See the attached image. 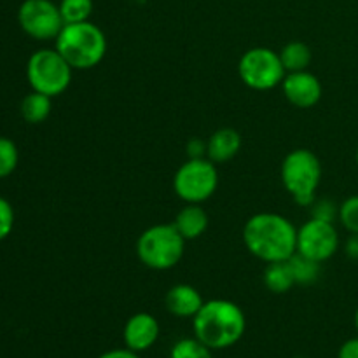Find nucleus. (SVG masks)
Returning <instances> with one entry per match:
<instances>
[{
    "instance_id": "obj_1",
    "label": "nucleus",
    "mask_w": 358,
    "mask_h": 358,
    "mask_svg": "<svg viewBox=\"0 0 358 358\" xmlns=\"http://www.w3.org/2000/svg\"><path fill=\"white\" fill-rule=\"evenodd\" d=\"M243 243L266 264L289 261L297 252V227L280 213H255L243 226Z\"/></svg>"
},
{
    "instance_id": "obj_2",
    "label": "nucleus",
    "mask_w": 358,
    "mask_h": 358,
    "mask_svg": "<svg viewBox=\"0 0 358 358\" xmlns=\"http://www.w3.org/2000/svg\"><path fill=\"white\" fill-rule=\"evenodd\" d=\"M247 318L236 303L227 299L205 301L192 318L194 338L210 350H227L236 345L245 334Z\"/></svg>"
},
{
    "instance_id": "obj_3",
    "label": "nucleus",
    "mask_w": 358,
    "mask_h": 358,
    "mask_svg": "<svg viewBox=\"0 0 358 358\" xmlns=\"http://www.w3.org/2000/svg\"><path fill=\"white\" fill-rule=\"evenodd\" d=\"M55 48L73 70H91L105 58L107 37L91 21L69 23L56 37Z\"/></svg>"
},
{
    "instance_id": "obj_4",
    "label": "nucleus",
    "mask_w": 358,
    "mask_h": 358,
    "mask_svg": "<svg viewBox=\"0 0 358 358\" xmlns=\"http://www.w3.org/2000/svg\"><path fill=\"white\" fill-rule=\"evenodd\" d=\"M280 178L285 191L301 206H311L322 182V163L308 149L290 150L280 166Z\"/></svg>"
},
{
    "instance_id": "obj_5",
    "label": "nucleus",
    "mask_w": 358,
    "mask_h": 358,
    "mask_svg": "<svg viewBox=\"0 0 358 358\" xmlns=\"http://www.w3.org/2000/svg\"><path fill=\"white\" fill-rule=\"evenodd\" d=\"M185 240L171 224H156L143 231L136 240V255L145 268L168 271L182 261Z\"/></svg>"
},
{
    "instance_id": "obj_6",
    "label": "nucleus",
    "mask_w": 358,
    "mask_h": 358,
    "mask_svg": "<svg viewBox=\"0 0 358 358\" xmlns=\"http://www.w3.org/2000/svg\"><path fill=\"white\" fill-rule=\"evenodd\" d=\"M73 69L55 49H38L28 58L27 79L31 90L56 98L69 90Z\"/></svg>"
},
{
    "instance_id": "obj_7",
    "label": "nucleus",
    "mask_w": 358,
    "mask_h": 358,
    "mask_svg": "<svg viewBox=\"0 0 358 358\" xmlns=\"http://www.w3.org/2000/svg\"><path fill=\"white\" fill-rule=\"evenodd\" d=\"M219 187V170L208 157H189L173 177V191L184 203L201 205Z\"/></svg>"
},
{
    "instance_id": "obj_8",
    "label": "nucleus",
    "mask_w": 358,
    "mask_h": 358,
    "mask_svg": "<svg viewBox=\"0 0 358 358\" xmlns=\"http://www.w3.org/2000/svg\"><path fill=\"white\" fill-rule=\"evenodd\" d=\"M285 69L280 55L269 48H252L243 52L238 63V76L254 91H269L282 86Z\"/></svg>"
},
{
    "instance_id": "obj_9",
    "label": "nucleus",
    "mask_w": 358,
    "mask_h": 358,
    "mask_svg": "<svg viewBox=\"0 0 358 358\" xmlns=\"http://www.w3.org/2000/svg\"><path fill=\"white\" fill-rule=\"evenodd\" d=\"M17 21L27 35L35 41H56L65 27L59 6L51 0H24L17 10Z\"/></svg>"
},
{
    "instance_id": "obj_10",
    "label": "nucleus",
    "mask_w": 358,
    "mask_h": 358,
    "mask_svg": "<svg viewBox=\"0 0 358 358\" xmlns=\"http://www.w3.org/2000/svg\"><path fill=\"white\" fill-rule=\"evenodd\" d=\"M339 233L334 222L311 217L297 229V254L317 262H325L339 250Z\"/></svg>"
},
{
    "instance_id": "obj_11",
    "label": "nucleus",
    "mask_w": 358,
    "mask_h": 358,
    "mask_svg": "<svg viewBox=\"0 0 358 358\" xmlns=\"http://www.w3.org/2000/svg\"><path fill=\"white\" fill-rule=\"evenodd\" d=\"M282 91L287 101L294 107L311 108L322 100L324 87L315 73L301 70V72L285 73L282 80Z\"/></svg>"
},
{
    "instance_id": "obj_12",
    "label": "nucleus",
    "mask_w": 358,
    "mask_h": 358,
    "mask_svg": "<svg viewBox=\"0 0 358 358\" xmlns=\"http://www.w3.org/2000/svg\"><path fill=\"white\" fill-rule=\"evenodd\" d=\"M157 338H159V322L154 315L145 313V311L129 317L122 329V339H124L126 348L136 353L152 348Z\"/></svg>"
},
{
    "instance_id": "obj_13",
    "label": "nucleus",
    "mask_w": 358,
    "mask_h": 358,
    "mask_svg": "<svg viewBox=\"0 0 358 358\" xmlns=\"http://www.w3.org/2000/svg\"><path fill=\"white\" fill-rule=\"evenodd\" d=\"M203 304L205 301L199 290L189 283H177L164 296V306L168 313L177 318H194Z\"/></svg>"
},
{
    "instance_id": "obj_14",
    "label": "nucleus",
    "mask_w": 358,
    "mask_h": 358,
    "mask_svg": "<svg viewBox=\"0 0 358 358\" xmlns=\"http://www.w3.org/2000/svg\"><path fill=\"white\" fill-rule=\"evenodd\" d=\"M241 149V135L233 128H220L206 140V157L215 164L227 163Z\"/></svg>"
},
{
    "instance_id": "obj_15",
    "label": "nucleus",
    "mask_w": 358,
    "mask_h": 358,
    "mask_svg": "<svg viewBox=\"0 0 358 358\" xmlns=\"http://www.w3.org/2000/svg\"><path fill=\"white\" fill-rule=\"evenodd\" d=\"M210 224V217L201 205L185 203L184 208L175 215L173 226L182 234L185 241L198 240L206 233Z\"/></svg>"
},
{
    "instance_id": "obj_16",
    "label": "nucleus",
    "mask_w": 358,
    "mask_h": 358,
    "mask_svg": "<svg viewBox=\"0 0 358 358\" xmlns=\"http://www.w3.org/2000/svg\"><path fill=\"white\" fill-rule=\"evenodd\" d=\"M262 282H264L266 289L273 294L289 292L296 285V280H294L289 261L269 262V264H266L264 273H262Z\"/></svg>"
},
{
    "instance_id": "obj_17",
    "label": "nucleus",
    "mask_w": 358,
    "mask_h": 358,
    "mask_svg": "<svg viewBox=\"0 0 358 358\" xmlns=\"http://www.w3.org/2000/svg\"><path fill=\"white\" fill-rule=\"evenodd\" d=\"M52 98L48 94H42L38 91H31L21 100L20 112L21 117L30 124H41L49 117L52 108Z\"/></svg>"
},
{
    "instance_id": "obj_18",
    "label": "nucleus",
    "mask_w": 358,
    "mask_h": 358,
    "mask_svg": "<svg viewBox=\"0 0 358 358\" xmlns=\"http://www.w3.org/2000/svg\"><path fill=\"white\" fill-rule=\"evenodd\" d=\"M278 55L287 73L308 70V66H310L311 63L310 45L304 44V42L301 41H292L289 42V44H285Z\"/></svg>"
},
{
    "instance_id": "obj_19",
    "label": "nucleus",
    "mask_w": 358,
    "mask_h": 358,
    "mask_svg": "<svg viewBox=\"0 0 358 358\" xmlns=\"http://www.w3.org/2000/svg\"><path fill=\"white\" fill-rule=\"evenodd\" d=\"M289 266L290 269H292L294 280H296V283H299V285H311V283H315L320 278V262L304 257V255L297 254V252L289 259Z\"/></svg>"
},
{
    "instance_id": "obj_20",
    "label": "nucleus",
    "mask_w": 358,
    "mask_h": 358,
    "mask_svg": "<svg viewBox=\"0 0 358 358\" xmlns=\"http://www.w3.org/2000/svg\"><path fill=\"white\" fill-rule=\"evenodd\" d=\"M59 13L65 24L90 21V16L93 14V0H62Z\"/></svg>"
},
{
    "instance_id": "obj_21",
    "label": "nucleus",
    "mask_w": 358,
    "mask_h": 358,
    "mask_svg": "<svg viewBox=\"0 0 358 358\" xmlns=\"http://www.w3.org/2000/svg\"><path fill=\"white\" fill-rule=\"evenodd\" d=\"M170 358H213L212 350L196 338H184L173 345Z\"/></svg>"
},
{
    "instance_id": "obj_22",
    "label": "nucleus",
    "mask_w": 358,
    "mask_h": 358,
    "mask_svg": "<svg viewBox=\"0 0 358 358\" xmlns=\"http://www.w3.org/2000/svg\"><path fill=\"white\" fill-rule=\"evenodd\" d=\"M20 152L13 140L0 136V178H6L16 170Z\"/></svg>"
},
{
    "instance_id": "obj_23",
    "label": "nucleus",
    "mask_w": 358,
    "mask_h": 358,
    "mask_svg": "<svg viewBox=\"0 0 358 358\" xmlns=\"http://www.w3.org/2000/svg\"><path fill=\"white\" fill-rule=\"evenodd\" d=\"M338 220L350 234H358V194L350 196L339 205Z\"/></svg>"
},
{
    "instance_id": "obj_24",
    "label": "nucleus",
    "mask_w": 358,
    "mask_h": 358,
    "mask_svg": "<svg viewBox=\"0 0 358 358\" xmlns=\"http://www.w3.org/2000/svg\"><path fill=\"white\" fill-rule=\"evenodd\" d=\"M339 213V205H336L334 201L327 198L315 199L313 205H311V217L318 220H325V222H336Z\"/></svg>"
},
{
    "instance_id": "obj_25",
    "label": "nucleus",
    "mask_w": 358,
    "mask_h": 358,
    "mask_svg": "<svg viewBox=\"0 0 358 358\" xmlns=\"http://www.w3.org/2000/svg\"><path fill=\"white\" fill-rule=\"evenodd\" d=\"M14 227V210L6 198H0V241L6 240Z\"/></svg>"
},
{
    "instance_id": "obj_26",
    "label": "nucleus",
    "mask_w": 358,
    "mask_h": 358,
    "mask_svg": "<svg viewBox=\"0 0 358 358\" xmlns=\"http://www.w3.org/2000/svg\"><path fill=\"white\" fill-rule=\"evenodd\" d=\"M338 358H358V336L343 343L338 352Z\"/></svg>"
},
{
    "instance_id": "obj_27",
    "label": "nucleus",
    "mask_w": 358,
    "mask_h": 358,
    "mask_svg": "<svg viewBox=\"0 0 358 358\" xmlns=\"http://www.w3.org/2000/svg\"><path fill=\"white\" fill-rule=\"evenodd\" d=\"M187 156L189 157H206V142L205 140H199V138L189 140Z\"/></svg>"
},
{
    "instance_id": "obj_28",
    "label": "nucleus",
    "mask_w": 358,
    "mask_h": 358,
    "mask_svg": "<svg viewBox=\"0 0 358 358\" xmlns=\"http://www.w3.org/2000/svg\"><path fill=\"white\" fill-rule=\"evenodd\" d=\"M345 254L353 262H358V234H350L345 241Z\"/></svg>"
},
{
    "instance_id": "obj_29",
    "label": "nucleus",
    "mask_w": 358,
    "mask_h": 358,
    "mask_svg": "<svg viewBox=\"0 0 358 358\" xmlns=\"http://www.w3.org/2000/svg\"><path fill=\"white\" fill-rule=\"evenodd\" d=\"M98 358H140L138 353L133 352L129 348H115V350H108V352L101 353Z\"/></svg>"
},
{
    "instance_id": "obj_30",
    "label": "nucleus",
    "mask_w": 358,
    "mask_h": 358,
    "mask_svg": "<svg viewBox=\"0 0 358 358\" xmlns=\"http://www.w3.org/2000/svg\"><path fill=\"white\" fill-rule=\"evenodd\" d=\"M355 327H357V332H358V306L355 310Z\"/></svg>"
},
{
    "instance_id": "obj_31",
    "label": "nucleus",
    "mask_w": 358,
    "mask_h": 358,
    "mask_svg": "<svg viewBox=\"0 0 358 358\" xmlns=\"http://www.w3.org/2000/svg\"><path fill=\"white\" fill-rule=\"evenodd\" d=\"M355 161H357V166H358V147H357V152H355Z\"/></svg>"
}]
</instances>
